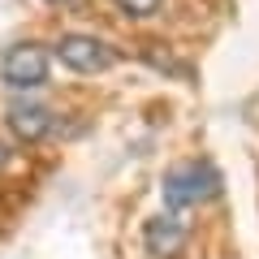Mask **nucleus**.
<instances>
[{
    "instance_id": "6",
    "label": "nucleus",
    "mask_w": 259,
    "mask_h": 259,
    "mask_svg": "<svg viewBox=\"0 0 259 259\" xmlns=\"http://www.w3.org/2000/svg\"><path fill=\"white\" fill-rule=\"evenodd\" d=\"M125 18H134V22H143V18H156L160 9H164V0H112Z\"/></svg>"
},
{
    "instance_id": "1",
    "label": "nucleus",
    "mask_w": 259,
    "mask_h": 259,
    "mask_svg": "<svg viewBox=\"0 0 259 259\" xmlns=\"http://www.w3.org/2000/svg\"><path fill=\"white\" fill-rule=\"evenodd\" d=\"M160 194H164V212L182 216L221 194V173H216L212 160H177L160 182Z\"/></svg>"
},
{
    "instance_id": "4",
    "label": "nucleus",
    "mask_w": 259,
    "mask_h": 259,
    "mask_svg": "<svg viewBox=\"0 0 259 259\" xmlns=\"http://www.w3.org/2000/svg\"><path fill=\"white\" fill-rule=\"evenodd\" d=\"M48 69H52V52L44 44H13L0 61V78L13 87V91H30V87L48 82Z\"/></svg>"
},
{
    "instance_id": "7",
    "label": "nucleus",
    "mask_w": 259,
    "mask_h": 259,
    "mask_svg": "<svg viewBox=\"0 0 259 259\" xmlns=\"http://www.w3.org/2000/svg\"><path fill=\"white\" fill-rule=\"evenodd\" d=\"M48 5H69V0H48Z\"/></svg>"
},
{
    "instance_id": "3",
    "label": "nucleus",
    "mask_w": 259,
    "mask_h": 259,
    "mask_svg": "<svg viewBox=\"0 0 259 259\" xmlns=\"http://www.w3.org/2000/svg\"><path fill=\"white\" fill-rule=\"evenodd\" d=\"M5 125L18 143H48L61 130V112L48 100H35V95H18V100L5 108Z\"/></svg>"
},
{
    "instance_id": "2",
    "label": "nucleus",
    "mask_w": 259,
    "mask_h": 259,
    "mask_svg": "<svg viewBox=\"0 0 259 259\" xmlns=\"http://www.w3.org/2000/svg\"><path fill=\"white\" fill-rule=\"evenodd\" d=\"M52 61H61L69 74H104L121 61V48H112L108 39L100 35H87V30H69L52 44Z\"/></svg>"
},
{
    "instance_id": "5",
    "label": "nucleus",
    "mask_w": 259,
    "mask_h": 259,
    "mask_svg": "<svg viewBox=\"0 0 259 259\" xmlns=\"http://www.w3.org/2000/svg\"><path fill=\"white\" fill-rule=\"evenodd\" d=\"M186 242H190V225L173 212H156L143 225V250L151 259H177L186 250Z\"/></svg>"
}]
</instances>
